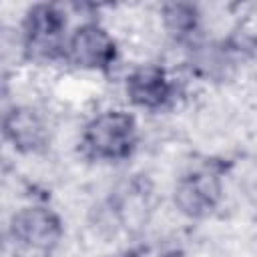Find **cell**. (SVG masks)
<instances>
[{
	"instance_id": "cell-1",
	"label": "cell",
	"mask_w": 257,
	"mask_h": 257,
	"mask_svg": "<svg viewBox=\"0 0 257 257\" xmlns=\"http://www.w3.org/2000/svg\"><path fill=\"white\" fill-rule=\"evenodd\" d=\"M137 147V120L124 110H104L82 131V149L96 161H124Z\"/></svg>"
},
{
	"instance_id": "cell-2",
	"label": "cell",
	"mask_w": 257,
	"mask_h": 257,
	"mask_svg": "<svg viewBox=\"0 0 257 257\" xmlns=\"http://www.w3.org/2000/svg\"><path fill=\"white\" fill-rule=\"evenodd\" d=\"M24 50L32 60L48 62L64 56L66 18L52 4H36L24 18Z\"/></svg>"
},
{
	"instance_id": "cell-3",
	"label": "cell",
	"mask_w": 257,
	"mask_h": 257,
	"mask_svg": "<svg viewBox=\"0 0 257 257\" xmlns=\"http://www.w3.org/2000/svg\"><path fill=\"white\" fill-rule=\"evenodd\" d=\"M10 237L28 255L48 257L62 239V221L48 207H22L10 219Z\"/></svg>"
},
{
	"instance_id": "cell-4",
	"label": "cell",
	"mask_w": 257,
	"mask_h": 257,
	"mask_svg": "<svg viewBox=\"0 0 257 257\" xmlns=\"http://www.w3.org/2000/svg\"><path fill=\"white\" fill-rule=\"evenodd\" d=\"M221 175L215 167H197L187 171L175 185V205L177 209L191 217V219H203L209 217L219 201H221Z\"/></svg>"
},
{
	"instance_id": "cell-5",
	"label": "cell",
	"mask_w": 257,
	"mask_h": 257,
	"mask_svg": "<svg viewBox=\"0 0 257 257\" xmlns=\"http://www.w3.org/2000/svg\"><path fill=\"white\" fill-rule=\"evenodd\" d=\"M64 58L82 70H108L116 60V42L100 24L84 22L66 38Z\"/></svg>"
},
{
	"instance_id": "cell-6",
	"label": "cell",
	"mask_w": 257,
	"mask_h": 257,
	"mask_svg": "<svg viewBox=\"0 0 257 257\" xmlns=\"http://www.w3.org/2000/svg\"><path fill=\"white\" fill-rule=\"evenodd\" d=\"M175 86L167 70L159 64H143L135 68L126 78L128 100L145 110H159L173 98Z\"/></svg>"
},
{
	"instance_id": "cell-7",
	"label": "cell",
	"mask_w": 257,
	"mask_h": 257,
	"mask_svg": "<svg viewBox=\"0 0 257 257\" xmlns=\"http://www.w3.org/2000/svg\"><path fill=\"white\" fill-rule=\"evenodd\" d=\"M6 141L20 153H38L48 143V126L44 116L32 106H14L2 118Z\"/></svg>"
},
{
	"instance_id": "cell-8",
	"label": "cell",
	"mask_w": 257,
	"mask_h": 257,
	"mask_svg": "<svg viewBox=\"0 0 257 257\" xmlns=\"http://www.w3.org/2000/svg\"><path fill=\"white\" fill-rule=\"evenodd\" d=\"M233 64V50L225 42L197 44L191 52V66L197 70V74L211 80H223Z\"/></svg>"
},
{
	"instance_id": "cell-9",
	"label": "cell",
	"mask_w": 257,
	"mask_h": 257,
	"mask_svg": "<svg viewBox=\"0 0 257 257\" xmlns=\"http://www.w3.org/2000/svg\"><path fill=\"white\" fill-rule=\"evenodd\" d=\"M163 22L171 36L177 40H187L199 26V12L193 4L171 2L163 6Z\"/></svg>"
},
{
	"instance_id": "cell-10",
	"label": "cell",
	"mask_w": 257,
	"mask_h": 257,
	"mask_svg": "<svg viewBox=\"0 0 257 257\" xmlns=\"http://www.w3.org/2000/svg\"><path fill=\"white\" fill-rule=\"evenodd\" d=\"M114 257H137L135 253H118V255H114Z\"/></svg>"
}]
</instances>
